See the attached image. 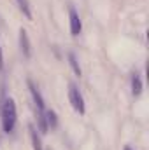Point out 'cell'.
Here are the masks:
<instances>
[{
  "label": "cell",
  "mask_w": 149,
  "mask_h": 150,
  "mask_svg": "<svg viewBox=\"0 0 149 150\" xmlns=\"http://www.w3.org/2000/svg\"><path fill=\"white\" fill-rule=\"evenodd\" d=\"M16 119H18L16 103L12 98H7L4 101V107H2V127L5 133H12V129L16 126Z\"/></svg>",
  "instance_id": "6da1fadb"
},
{
  "label": "cell",
  "mask_w": 149,
  "mask_h": 150,
  "mask_svg": "<svg viewBox=\"0 0 149 150\" xmlns=\"http://www.w3.org/2000/svg\"><path fill=\"white\" fill-rule=\"evenodd\" d=\"M18 4V9L23 12V16L27 19H32V7H30V2L28 0H16Z\"/></svg>",
  "instance_id": "52a82bcc"
},
{
  "label": "cell",
  "mask_w": 149,
  "mask_h": 150,
  "mask_svg": "<svg viewBox=\"0 0 149 150\" xmlns=\"http://www.w3.org/2000/svg\"><path fill=\"white\" fill-rule=\"evenodd\" d=\"M19 45H21V51H23L25 58H30V56H32V45H30L27 30H23V28L19 30Z\"/></svg>",
  "instance_id": "5b68a950"
},
{
  "label": "cell",
  "mask_w": 149,
  "mask_h": 150,
  "mask_svg": "<svg viewBox=\"0 0 149 150\" xmlns=\"http://www.w3.org/2000/svg\"><path fill=\"white\" fill-rule=\"evenodd\" d=\"M125 150H132V149H130V147H125Z\"/></svg>",
  "instance_id": "7c38bea8"
},
{
  "label": "cell",
  "mask_w": 149,
  "mask_h": 150,
  "mask_svg": "<svg viewBox=\"0 0 149 150\" xmlns=\"http://www.w3.org/2000/svg\"><path fill=\"white\" fill-rule=\"evenodd\" d=\"M46 122H47V127L49 129H54L56 127L58 120H56V113L53 112V110H46Z\"/></svg>",
  "instance_id": "9c48e42d"
},
{
  "label": "cell",
  "mask_w": 149,
  "mask_h": 150,
  "mask_svg": "<svg viewBox=\"0 0 149 150\" xmlns=\"http://www.w3.org/2000/svg\"><path fill=\"white\" fill-rule=\"evenodd\" d=\"M28 87H30V94H32V98H34V103H35V107H37V113H42L46 112V105H44V98H42V94L39 93V89L28 80Z\"/></svg>",
  "instance_id": "277c9868"
},
{
  "label": "cell",
  "mask_w": 149,
  "mask_h": 150,
  "mask_svg": "<svg viewBox=\"0 0 149 150\" xmlns=\"http://www.w3.org/2000/svg\"><path fill=\"white\" fill-rule=\"evenodd\" d=\"M69 101H70L72 108H74L79 115H82V113L86 112L84 98H82V94H81V91L77 89V86H75V84H70V86H69Z\"/></svg>",
  "instance_id": "7a4b0ae2"
},
{
  "label": "cell",
  "mask_w": 149,
  "mask_h": 150,
  "mask_svg": "<svg viewBox=\"0 0 149 150\" xmlns=\"http://www.w3.org/2000/svg\"><path fill=\"white\" fill-rule=\"evenodd\" d=\"M69 23H70V33L74 37H77L82 30V23H81V18H79V14L74 7L69 9Z\"/></svg>",
  "instance_id": "3957f363"
},
{
  "label": "cell",
  "mask_w": 149,
  "mask_h": 150,
  "mask_svg": "<svg viewBox=\"0 0 149 150\" xmlns=\"http://www.w3.org/2000/svg\"><path fill=\"white\" fill-rule=\"evenodd\" d=\"M4 68V56H2V47H0V70Z\"/></svg>",
  "instance_id": "8fae6325"
},
{
  "label": "cell",
  "mask_w": 149,
  "mask_h": 150,
  "mask_svg": "<svg viewBox=\"0 0 149 150\" xmlns=\"http://www.w3.org/2000/svg\"><path fill=\"white\" fill-rule=\"evenodd\" d=\"M132 93H133V96H139L142 93V80H140L139 74H133V77H132Z\"/></svg>",
  "instance_id": "ba28073f"
},
{
  "label": "cell",
  "mask_w": 149,
  "mask_h": 150,
  "mask_svg": "<svg viewBox=\"0 0 149 150\" xmlns=\"http://www.w3.org/2000/svg\"><path fill=\"white\" fill-rule=\"evenodd\" d=\"M69 65L72 67L74 74L77 75V77H81V67H79V63H77V59H75L74 52H69Z\"/></svg>",
  "instance_id": "30bf717a"
},
{
  "label": "cell",
  "mask_w": 149,
  "mask_h": 150,
  "mask_svg": "<svg viewBox=\"0 0 149 150\" xmlns=\"http://www.w3.org/2000/svg\"><path fill=\"white\" fill-rule=\"evenodd\" d=\"M28 131H30V138H32V147L34 150H42V143H40V136L37 134V129L35 126H28Z\"/></svg>",
  "instance_id": "8992f818"
}]
</instances>
